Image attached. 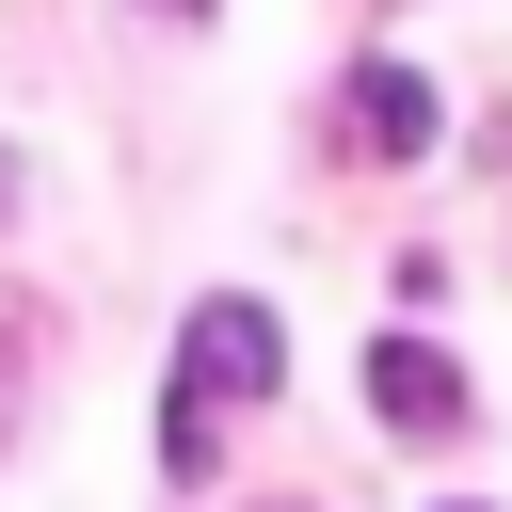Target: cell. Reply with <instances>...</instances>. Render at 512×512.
<instances>
[{
    "instance_id": "6da1fadb",
    "label": "cell",
    "mask_w": 512,
    "mask_h": 512,
    "mask_svg": "<svg viewBox=\"0 0 512 512\" xmlns=\"http://www.w3.org/2000/svg\"><path fill=\"white\" fill-rule=\"evenodd\" d=\"M272 384H288V320H272L256 288H208V304L176 320V400H160V464H176V480H208L224 416H240V400H272Z\"/></svg>"
},
{
    "instance_id": "7a4b0ae2",
    "label": "cell",
    "mask_w": 512,
    "mask_h": 512,
    "mask_svg": "<svg viewBox=\"0 0 512 512\" xmlns=\"http://www.w3.org/2000/svg\"><path fill=\"white\" fill-rule=\"evenodd\" d=\"M368 416H384V432H416V448H448L480 400H464V368H448L432 336H368Z\"/></svg>"
},
{
    "instance_id": "3957f363",
    "label": "cell",
    "mask_w": 512,
    "mask_h": 512,
    "mask_svg": "<svg viewBox=\"0 0 512 512\" xmlns=\"http://www.w3.org/2000/svg\"><path fill=\"white\" fill-rule=\"evenodd\" d=\"M336 144H352V160H432V80H416V64H352Z\"/></svg>"
},
{
    "instance_id": "277c9868",
    "label": "cell",
    "mask_w": 512,
    "mask_h": 512,
    "mask_svg": "<svg viewBox=\"0 0 512 512\" xmlns=\"http://www.w3.org/2000/svg\"><path fill=\"white\" fill-rule=\"evenodd\" d=\"M160 16H208V0H160Z\"/></svg>"
},
{
    "instance_id": "5b68a950",
    "label": "cell",
    "mask_w": 512,
    "mask_h": 512,
    "mask_svg": "<svg viewBox=\"0 0 512 512\" xmlns=\"http://www.w3.org/2000/svg\"><path fill=\"white\" fill-rule=\"evenodd\" d=\"M432 512H480V496H432Z\"/></svg>"
}]
</instances>
